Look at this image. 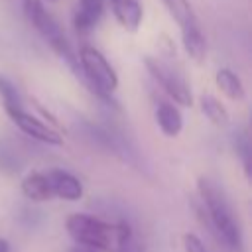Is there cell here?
Masks as SVG:
<instances>
[{"label":"cell","mask_w":252,"mask_h":252,"mask_svg":"<svg viewBox=\"0 0 252 252\" xmlns=\"http://www.w3.org/2000/svg\"><path fill=\"white\" fill-rule=\"evenodd\" d=\"M22 8H24V14L28 18V22L35 28V32L51 45V49L61 55L75 71H79V65H77V55L73 53V47L67 39V35L63 33L61 26L57 24V20L45 10L43 6V0H22Z\"/></svg>","instance_id":"3957f363"},{"label":"cell","mask_w":252,"mask_h":252,"mask_svg":"<svg viewBox=\"0 0 252 252\" xmlns=\"http://www.w3.org/2000/svg\"><path fill=\"white\" fill-rule=\"evenodd\" d=\"M215 83H217L219 91H220L226 98L242 100L244 94H246V89H244L240 77H238L234 71L226 69V67H222V69L217 71V75H215Z\"/></svg>","instance_id":"4fadbf2b"},{"label":"cell","mask_w":252,"mask_h":252,"mask_svg":"<svg viewBox=\"0 0 252 252\" xmlns=\"http://www.w3.org/2000/svg\"><path fill=\"white\" fill-rule=\"evenodd\" d=\"M79 73L85 83L100 96L106 98L118 89V73L108 63V59L93 45H81L77 55Z\"/></svg>","instance_id":"277c9868"},{"label":"cell","mask_w":252,"mask_h":252,"mask_svg":"<svg viewBox=\"0 0 252 252\" xmlns=\"http://www.w3.org/2000/svg\"><path fill=\"white\" fill-rule=\"evenodd\" d=\"M104 14V0H79L73 16V28L79 33H89Z\"/></svg>","instance_id":"8fae6325"},{"label":"cell","mask_w":252,"mask_h":252,"mask_svg":"<svg viewBox=\"0 0 252 252\" xmlns=\"http://www.w3.org/2000/svg\"><path fill=\"white\" fill-rule=\"evenodd\" d=\"M183 250L185 252H209L205 242L193 232H185L183 234Z\"/></svg>","instance_id":"ac0fdd59"},{"label":"cell","mask_w":252,"mask_h":252,"mask_svg":"<svg viewBox=\"0 0 252 252\" xmlns=\"http://www.w3.org/2000/svg\"><path fill=\"white\" fill-rule=\"evenodd\" d=\"M69 252H98V250H94L91 246H85V244H75V246L69 248Z\"/></svg>","instance_id":"d6986e66"},{"label":"cell","mask_w":252,"mask_h":252,"mask_svg":"<svg viewBox=\"0 0 252 252\" xmlns=\"http://www.w3.org/2000/svg\"><path fill=\"white\" fill-rule=\"evenodd\" d=\"M234 150H236V156L240 158L242 161V167H244V173L246 177H250V138H248V132L246 130H238L234 134Z\"/></svg>","instance_id":"e0dca14e"},{"label":"cell","mask_w":252,"mask_h":252,"mask_svg":"<svg viewBox=\"0 0 252 252\" xmlns=\"http://www.w3.org/2000/svg\"><path fill=\"white\" fill-rule=\"evenodd\" d=\"M45 175H47L53 197H59L63 201H79L83 197V183L71 171L53 167V169H47Z\"/></svg>","instance_id":"ba28073f"},{"label":"cell","mask_w":252,"mask_h":252,"mask_svg":"<svg viewBox=\"0 0 252 252\" xmlns=\"http://www.w3.org/2000/svg\"><path fill=\"white\" fill-rule=\"evenodd\" d=\"M49 2H55V0H49Z\"/></svg>","instance_id":"44dd1931"},{"label":"cell","mask_w":252,"mask_h":252,"mask_svg":"<svg viewBox=\"0 0 252 252\" xmlns=\"http://www.w3.org/2000/svg\"><path fill=\"white\" fill-rule=\"evenodd\" d=\"M201 110H203V114H205L215 126L224 128V126H228V122H230L228 110H226L224 104H222L217 96H213L211 93H205V94L201 96Z\"/></svg>","instance_id":"5bb4252c"},{"label":"cell","mask_w":252,"mask_h":252,"mask_svg":"<svg viewBox=\"0 0 252 252\" xmlns=\"http://www.w3.org/2000/svg\"><path fill=\"white\" fill-rule=\"evenodd\" d=\"M8 118L30 138L41 142V144H47V146H61L63 144V138L61 134L51 126L47 124L45 120H39L37 116L26 112V110H18V112H10Z\"/></svg>","instance_id":"52a82bcc"},{"label":"cell","mask_w":252,"mask_h":252,"mask_svg":"<svg viewBox=\"0 0 252 252\" xmlns=\"http://www.w3.org/2000/svg\"><path fill=\"white\" fill-rule=\"evenodd\" d=\"M116 22L130 33H136L138 28L142 26L144 10L138 0H106Z\"/></svg>","instance_id":"9c48e42d"},{"label":"cell","mask_w":252,"mask_h":252,"mask_svg":"<svg viewBox=\"0 0 252 252\" xmlns=\"http://www.w3.org/2000/svg\"><path fill=\"white\" fill-rule=\"evenodd\" d=\"M0 252H10V244H8V240L2 238V236H0Z\"/></svg>","instance_id":"ffe728a7"},{"label":"cell","mask_w":252,"mask_h":252,"mask_svg":"<svg viewBox=\"0 0 252 252\" xmlns=\"http://www.w3.org/2000/svg\"><path fill=\"white\" fill-rule=\"evenodd\" d=\"M161 2L181 30V41L187 55L193 61L203 63L207 55V39L191 2L189 0H161Z\"/></svg>","instance_id":"5b68a950"},{"label":"cell","mask_w":252,"mask_h":252,"mask_svg":"<svg viewBox=\"0 0 252 252\" xmlns=\"http://www.w3.org/2000/svg\"><path fill=\"white\" fill-rule=\"evenodd\" d=\"M144 67L152 75V79L167 93V96L173 100V104H179V106H191L193 104L191 89L185 83L183 73L175 65H171L169 61H165L161 57L146 55Z\"/></svg>","instance_id":"8992f818"},{"label":"cell","mask_w":252,"mask_h":252,"mask_svg":"<svg viewBox=\"0 0 252 252\" xmlns=\"http://www.w3.org/2000/svg\"><path fill=\"white\" fill-rule=\"evenodd\" d=\"M197 191H199V199L203 203L207 220L213 226L219 240L226 246L228 252H244L242 230L222 187L209 177H199Z\"/></svg>","instance_id":"6da1fadb"},{"label":"cell","mask_w":252,"mask_h":252,"mask_svg":"<svg viewBox=\"0 0 252 252\" xmlns=\"http://www.w3.org/2000/svg\"><path fill=\"white\" fill-rule=\"evenodd\" d=\"M156 122H158L159 132L163 136H167V138H175L183 130L181 110L169 100H159L156 104Z\"/></svg>","instance_id":"30bf717a"},{"label":"cell","mask_w":252,"mask_h":252,"mask_svg":"<svg viewBox=\"0 0 252 252\" xmlns=\"http://www.w3.org/2000/svg\"><path fill=\"white\" fill-rule=\"evenodd\" d=\"M114 252H144V244L142 240L136 236V232L132 230V226L124 220L116 222V244H114Z\"/></svg>","instance_id":"9a60e30c"},{"label":"cell","mask_w":252,"mask_h":252,"mask_svg":"<svg viewBox=\"0 0 252 252\" xmlns=\"http://www.w3.org/2000/svg\"><path fill=\"white\" fill-rule=\"evenodd\" d=\"M65 228L75 244H85L98 252H114L116 222H106L89 213H73L65 219Z\"/></svg>","instance_id":"7a4b0ae2"},{"label":"cell","mask_w":252,"mask_h":252,"mask_svg":"<svg viewBox=\"0 0 252 252\" xmlns=\"http://www.w3.org/2000/svg\"><path fill=\"white\" fill-rule=\"evenodd\" d=\"M0 100H2V106H4L6 114L18 112V110H26L18 87L6 75H0Z\"/></svg>","instance_id":"2e32d148"},{"label":"cell","mask_w":252,"mask_h":252,"mask_svg":"<svg viewBox=\"0 0 252 252\" xmlns=\"http://www.w3.org/2000/svg\"><path fill=\"white\" fill-rule=\"evenodd\" d=\"M22 193L26 199L33 201V203H45L49 199H53L49 181L45 171H32L22 179Z\"/></svg>","instance_id":"7c38bea8"}]
</instances>
